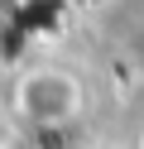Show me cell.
Instances as JSON below:
<instances>
[{
  "label": "cell",
  "mask_w": 144,
  "mask_h": 149,
  "mask_svg": "<svg viewBox=\"0 0 144 149\" xmlns=\"http://www.w3.org/2000/svg\"><path fill=\"white\" fill-rule=\"evenodd\" d=\"M10 106H15V120L29 125L34 135H58V130H72L82 120L86 91H82V77L67 68H29L19 72Z\"/></svg>",
  "instance_id": "obj_1"
},
{
  "label": "cell",
  "mask_w": 144,
  "mask_h": 149,
  "mask_svg": "<svg viewBox=\"0 0 144 149\" xmlns=\"http://www.w3.org/2000/svg\"><path fill=\"white\" fill-rule=\"evenodd\" d=\"M134 149H144V135H139V144H134Z\"/></svg>",
  "instance_id": "obj_2"
}]
</instances>
